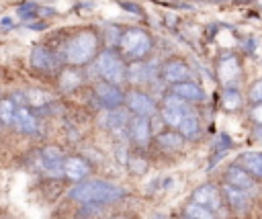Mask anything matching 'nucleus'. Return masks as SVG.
I'll use <instances>...</instances> for the list:
<instances>
[{
  "instance_id": "nucleus-6",
  "label": "nucleus",
  "mask_w": 262,
  "mask_h": 219,
  "mask_svg": "<svg viewBox=\"0 0 262 219\" xmlns=\"http://www.w3.org/2000/svg\"><path fill=\"white\" fill-rule=\"evenodd\" d=\"M64 162H66V158H64L60 147L49 146L41 152V168L51 176H62L64 174Z\"/></svg>"
},
{
  "instance_id": "nucleus-17",
  "label": "nucleus",
  "mask_w": 262,
  "mask_h": 219,
  "mask_svg": "<svg viewBox=\"0 0 262 219\" xmlns=\"http://www.w3.org/2000/svg\"><path fill=\"white\" fill-rule=\"evenodd\" d=\"M31 62H33L35 68H39V70H47L49 72V70H53V68H56V58H53L51 53L47 49H43V47H37L33 51Z\"/></svg>"
},
{
  "instance_id": "nucleus-23",
  "label": "nucleus",
  "mask_w": 262,
  "mask_h": 219,
  "mask_svg": "<svg viewBox=\"0 0 262 219\" xmlns=\"http://www.w3.org/2000/svg\"><path fill=\"white\" fill-rule=\"evenodd\" d=\"M15 115H17V107L10 99L0 101V121L4 125H15Z\"/></svg>"
},
{
  "instance_id": "nucleus-26",
  "label": "nucleus",
  "mask_w": 262,
  "mask_h": 219,
  "mask_svg": "<svg viewBox=\"0 0 262 219\" xmlns=\"http://www.w3.org/2000/svg\"><path fill=\"white\" fill-rule=\"evenodd\" d=\"M78 84H80V78H78V74H74L72 70H68V72L62 74V88H64V90H72V88H76Z\"/></svg>"
},
{
  "instance_id": "nucleus-14",
  "label": "nucleus",
  "mask_w": 262,
  "mask_h": 219,
  "mask_svg": "<svg viewBox=\"0 0 262 219\" xmlns=\"http://www.w3.org/2000/svg\"><path fill=\"white\" fill-rule=\"evenodd\" d=\"M15 127L23 133H35L37 131V121L25 107H21V109H17V115H15Z\"/></svg>"
},
{
  "instance_id": "nucleus-13",
  "label": "nucleus",
  "mask_w": 262,
  "mask_h": 219,
  "mask_svg": "<svg viewBox=\"0 0 262 219\" xmlns=\"http://www.w3.org/2000/svg\"><path fill=\"white\" fill-rule=\"evenodd\" d=\"M187 76H188V66L181 60H172V62H168L166 66H164V78H166L168 82H174V84H178V82H187Z\"/></svg>"
},
{
  "instance_id": "nucleus-2",
  "label": "nucleus",
  "mask_w": 262,
  "mask_h": 219,
  "mask_svg": "<svg viewBox=\"0 0 262 219\" xmlns=\"http://www.w3.org/2000/svg\"><path fill=\"white\" fill-rule=\"evenodd\" d=\"M96 51V35L92 31H82L74 39L68 41L66 45V60L68 64L78 66L88 62Z\"/></svg>"
},
{
  "instance_id": "nucleus-27",
  "label": "nucleus",
  "mask_w": 262,
  "mask_h": 219,
  "mask_svg": "<svg viewBox=\"0 0 262 219\" xmlns=\"http://www.w3.org/2000/svg\"><path fill=\"white\" fill-rule=\"evenodd\" d=\"M27 97H29V101H31L35 107H41V105H45V103L51 101V97H49L47 92H39V90H31L29 94H27Z\"/></svg>"
},
{
  "instance_id": "nucleus-1",
  "label": "nucleus",
  "mask_w": 262,
  "mask_h": 219,
  "mask_svg": "<svg viewBox=\"0 0 262 219\" xmlns=\"http://www.w3.org/2000/svg\"><path fill=\"white\" fill-rule=\"evenodd\" d=\"M125 195L121 186L107 181H88L80 182L70 190V197L80 203H113Z\"/></svg>"
},
{
  "instance_id": "nucleus-15",
  "label": "nucleus",
  "mask_w": 262,
  "mask_h": 219,
  "mask_svg": "<svg viewBox=\"0 0 262 219\" xmlns=\"http://www.w3.org/2000/svg\"><path fill=\"white\" fill-rule=\"evenodd\" d=\"M240 166L246 172L256 174V176H260V179H262V154H258V152H246V154H242Z\"/></svg>"
},
{
  "instance_id": "nucleus-18",
  "label": "nucleus",
  "mask_w": 262,
  "mask_h": 219,
  "mask_svg": "<svg viewBox=\"0 0 262 219\" xmlns=\"http://www.w3.org/2000/svg\"><path fill=\"white\" fill-rule=\"evenodd\" d=\"M240 74V64L236 58H225L219 64V78L222 82H231L233 78H238Z\"/></svg>"
},
{
  "instance_id": "nucleus-12",
  "label": "nucleus",
  "mask_w": 262,
  "mask_h": 219,
  "mask_svg": "<svg viewBox=\"0 0 262 219\" xmlns=\"http://www.w3.org/2000/svg\"><path fill=\"white\" fill-rule=\"evenodd\" d=\"M96 97H99V101L107 109H115L123 101V94L119 92V88L115 84H99L96 86Z\"/></svg>"
},
{
  "instance_id": "nucleus-24",
  "label": "nucleus",
  "mask_w": 262,
  "mask_h": 219,
  "mask_svg": "<svg viewBox=\"0 0 262 219\" xmlns=\"http://www.w3.org/2000/svg\"><path fill=\"white\" fill-rule=\"evenodd\" d=\"M187 217L188 219H215L213 211H209L207 207H201V205H197V203L187 205Z\"/></svg>"
},
{
  "instance_id": "nucleus-9",
  "label": "nucleus",
  "mask_w": 262,
  "mask_h": 219,
  "mask_svg": "<svg viewBox=\"0 0 262 219\" xmlns=\"http://www.w3.org/2000/svg\"><path fill=\"white\" fill-rule=\"evenodd\" d=\"M172 94L183 101H190V103H199L205 99V92L197 84H192V82H178V84L172 86Z\"/></svg>"
},
{
  "instance_id": "nucleus-16",
  "label": "nucleus",
  "mask_w": 262,
  "mask_h": 219,
  "mask_svg": "<svg viewBox=\"0 0 262 219\" xmlns=\"http://www.w3.org/2000/svg\"><path fill=\"white\" fill-rule=\"evenodd\" d=\"M131 138L135 144H146L150 140V121L148 117H135L131 121Z\"/></svg>"
},
{
  "instance_id": "nucleus-30",
  "label": "nucleus",
  "mask_w": 262,
  "mask_h": 219,
  "mask_svg": "<svg viewBox=\"0 0 262 219\" xmlns=\"http://www.w3.org/2000/svg\"><path fill=\"white\" fill-rule=\"evenodd\" d=\"M131 164H133V172H146V162L144 160H131Z\"/></svg>"
},
{
  "instance_id": "nucleus-32",
  "label": "nucleus",
  "mask_w": 262,
  "mask_h": 219,
  "mask_svg": "<svg viewBox=\"0 0 262 219\" xmlns=\"http://www.w3.org/2000/svg\"><path fill=\"white\" fill-rule=\"evenodd\" d=\"M258 2H260V6H262V0H258Z\"/></svg>"
},
{
  "instance_id": "nucleus-8",
  "label": "nucleus",
  "mask_w": 262,
  "mask_h": 219,
  "mask_svg": "<svg viewBox=\"0 0 262 219\" xmlns=\"http://www.w3.org/2000/svg\"><path fill=\"white\" fill-rule=\"evenodd\" d=\"M127 105H129L131 111L137 113V117H148V115L154 113V103H151V99L142 92H137V90L127 94Z\"/></svg>"
},
{
  "instance_id": "nucleus-3",
  "label": "nucleus",
  "mask_w": 262,
  "mask_h": 219,
  "mask_svg": "<svg viewBox=\"0 0 262 219\" xmlns=\"http://www.w3.org/2000/svg\"><path fill=\"white\" fill-rule=\"evenodd\" d=\"M96 68H99V74L111 84H119V82H123V76H125L123 64L113 51H103L99 60H96Z\"/></svg>"
},
{
  "instance_id": "nucleus-4",
  "label": "nucleus",
  "mask_w": 262,
  "mask_h": 219,
  "mask_svg": "<svg viewBox=\"0 0 262 219\" xmlns=\"http://www.w3.org/2000/svg\"><path fill=\"white\" fill-rule=\"evenodd\" d=\"M150 45H151L150 37L144 31H140V29H129L121 39L123 51H125L127 56H131V58H144L146 53L150 51Z\"/></svg>"
},
{
  "instance_id": "nucleus-29",
  "label": "nucleus",
  "mask_w": 262,
  "mask_h": 219,
  "mask_svg": "<svg viewBox=\"0 0 262 219\" xmlns=\"http://www.w3.org/2000/svg\"><path fill=\"white\" fill-rule=\"evenodd\" d=\"M250 97H252V101H260V103H262V80L258 82V84H254V88H252V92H250Z\"/></svg>"
},
{
  "instance_id": "nucleus-22",
  "label": "nucleus",
  "mask_w": 262,
  "mask_h": 219,
  "mask_svg": "<svg viewBox=\"0 0 262 219\" xmlns=\"http://www.w3.org/2000/svg\"><path fill=\"white\" fill-rule=\"evenodd\" d=\"M125 125H127V113H125V111H119V109H113V111L107 115V127H109V129H113V131H121Z\"/></svg>"
},
{
  "instance_id": "nucleus-19",
  "label": "nucleus",
  "mask_w": 262,
  "mask_h": 219,
  "mask_svg": "<svg viewBox=\"0 0 262 219\" xmlns=\"http://www.w3.org/2000/svg\"><path fill=\"white\" fill-rule=\"evenodd\" d=\"M158 144L162 149H166V152H174V149L183 147V138L178 133H162V135H158Z\"/></svg>"
},
{
  "instance_id": "nucleus-11",
  "label": "nucleus",
  "mask_w": 262,
  "mask_h": 219,
  "mask_svg": "<svg viewBox=\"0 0 262 219\" xmlns=\"http://www.w3.org/2000/svg\"><path fill=\"white\" fill-rule=\"evenodd\" d=\"M227 184L238 188V190H252L254 188V182L250 179V174H248L244 168H238V166H231L227 170Z\"/></svg>"
},
{
  "instance_id": "nucleus-28",
  "label": "nucleus",
  "mask_w": 262,
  "mask_h": 219,
  "mask_svg": "<svg viewBox=\"0 0 262 219\" xmlns=\"http://www.w3.org/2000/svg\"><path fill=\"white\" fill-rule=\"evenodd\" d=\"M131 80H146V66H131Z\"/></svg>"
},
{
  "instance_id": "nucleus-31",
  "label": "nucleus",
  "mask_w": 262,
  "mask_h": 219,
  "mask_svg": "<svg viewBox=\"0 0 262 219\" xmlns=\"http://www.w3.org/2000/svg\"><path fill=\"white\" fill-rule=\"evenodd\" d=\"M252 117H254V121H256V123H260V125H262V103H260L258 107H254Z\"/></svg>"
},
{
  "instance_id": "nucleus-20",
  "label": "nucleus",
  "mask_w": 262,
  "mask_h": 219,
  "mask_svg": "<svg viewBox=\"0 0 262 219\" xmlns=\"http://www.w3.org/2000/svg\"><path fill=\"white\" fill-rule=\"evenodd\" d=\"M225 195L229 197V203L233 205V209H238V211H244V209H246V205H248V195L244 193V190H238V188H233V186L225 184Z\"/></svg>"
},
{
  "instance_id": "nucleus-7",
  "label": "nucleus",
  "mask_w": 262,
  "mask_h": 219,
  "mask_svg": "<svg viewBox=\"0 0 262 219\" xmlns=\"http://www.w3.org/2000/svg\"><path fill=\"white\" fill-rule=\"evenodd\" d=\"M192 203L207 207L209 211H219L222 209V197H219V190L211 184H203L199 186L195 193H192Z\"/></svg>"
},
{
  "instance_id": "nucleus-5",
  "label": "nucleus",
  "mask_w": 262,
  "mask_h": 219,
  "mask_svg": "<svg viewBox=\"0 0 262 219\" xmlns=\"http://www.w3.org/2000/svg\"><path fill=\"white\" fill-rule=\"evenodd\" d=\"M188 111H190V107L187 105V101H183V99L174 97V94H170V97L164 101L162 117H164V121H166L170 127H178V125H181V121H183V117Z\"/></svg>"
},
{
  "instance_id": "nucleus-33",
  "label": "nucleus",
  "mask_w": 262,
  "mask_h": 219,
  "mask_svg": "<svg viewBox=\"0 0 262 219\" xmlns=\"http://www.w3.org/2000/svg\"><path fill=\"white\" fill-rule=\"evenodd\" d=\"M121 219H129V217H121Z\"/></svg>"
},
{
  "instance_id": "nucleus-34",
  "label": "nucleus",
  "mask_w": 262,
  "mask_h": 219,
  "mask_svg": "<svg viewBox=\"0 0 262 219\" xmlns=\"http://www.w3.org/2000/svg\"><path fill=\"white\" fill-rule=\"evenodd\" d=\"M183 219H188V217H187V215H185V217H183Z\"/></svg>"
},
{
  "instance_id": "nucleus-10",
  "label": "nucleus",
  "mask_w": 262,
  "mask_h": 219,
  "mask_svg": "<svg viewBox=\"0 0 262 219\" xmlns=\"http://www.w3.org/2000/svg\"><path fill=\"white\" fill-rule=\"evenodd\" d=\"M64 174H66L70 181L78 182V181H82V179H84V176L88 174V162L82 160V158H78V156L68 158V160L64 162Z\"/></svg>"
},
{
  "instance_id": "nucleus-21",
  "label": "nucleus",
  "mask_w": 262,
  "mask_h": 219,
  "mask_svg": "<svg viewBox=\"0 0 262 219\" xmlns=\"http://www.w3.org/2000/svg\"><path fill=\"white\" fill-rule=\"evenodd\" d=\"M178 129H181L187 138H195L197 135V131H199V121H197V115L192 113V111H188L185 117H183V121H181V125H178Z\"/></svg>"
},
{
  "instance_id": "nucleus-25",
  "label": "nucleus",
  "mask_w": 262,
  "mask_h": 219,
  "mask_svg": "<svg viewBox=\"0 0 262 219\" xmlns=\"http://www.w3.org/2000/svg\"><path fill=\"white\" fill-rule=\"evenodd\" d=\"M222 101H224V107L229 109V111H233V109H238L242 105V97H240L238 90H225Z\"/></svg>"
}]
</instances>
